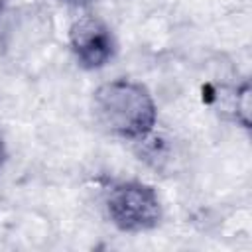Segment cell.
<instances>
[{"label": "cell", "mask_w": 252, "mask_h": 252, "mask_svg": "<svg viewBox=\"0 0 252 252\" xmlns=\"http://www.w3.org/2000/svg\"><path fill=\"white\" fill-rule=\"evenodd\" d=\"M4 158H6V148H4V138H2V134H0V167H2V163H4Z\"/></svg>", "instance_id": "obj_5"}, {"label": "cell", "mask_w": 252, "mask_h": 252, "mask_svg": "<svg viewBox=\"0 0 252 252\" xmlns=\"http://www.w3.org/2000/svg\"><path fill=\"white\" fill-rule=\"evenodd\" d=\"M4 6H6V0H0V10H2Z\"/></svg>", "instance_id": "obj_6"}, {"label": "cell", "mask_w": 252, "mask_h": 252, "mask_svg": "<svg viewBox=\"0 0 252 252\" xmlns=\"http://www.w3.org/2000/svg\"><path fill=\"white\" fill-rule=\"evenodd\" d=\"M93 112L106 132L128 140L146 138L158 116L148 89L128 79L100 85L93 96Z\"/></svg>", "instance_id": "obj_1"}, {"label": "cell", "mask_w": 252, "mask_h": 252, "mask_svg": "<svg viewBox=\"0 0 252 252\" xmlns=\"http://www.w3.org/2000/svg\"><path fill=\"white\" fill-rule=\"evenodd\" d=\"M110 220L124 232L154 228L161 219V203L154 187L140 181H124L110 189L106 197Z\"/></svg>", "instance_id": "obj_2"}, {"label": "cell", "mask_w": 252, "mask_h": 252, "mask_svg": "<svg viewBox=\"0 0 252 252\" xmlns=\"http://www.w3.org/2000/svg\"><path fill=\"white\" fill-rule=\"evenodd\" d=\"M69 41L77 61L85 69L102 67L112 57L114 51L110 30L93 16H85L71 26Z\"/></svg>", "instance_id": "obj_3"}, {"label": "cell", "mask_w": 252, "mask_h": 252, "mask_svg": "<svg viewBox=\"0 0 252 252\" xmlns=\"http://www.w3.org/2000/svg\"><path fill=\"white\" fill-rule=\"evenodd\" d=\"M232 110H234V118L244 128H248L250 126V87L248 83H242V87L236 89L232 96Z\"/></svg>", "instance_id": "obj_4"}]
</instances>
